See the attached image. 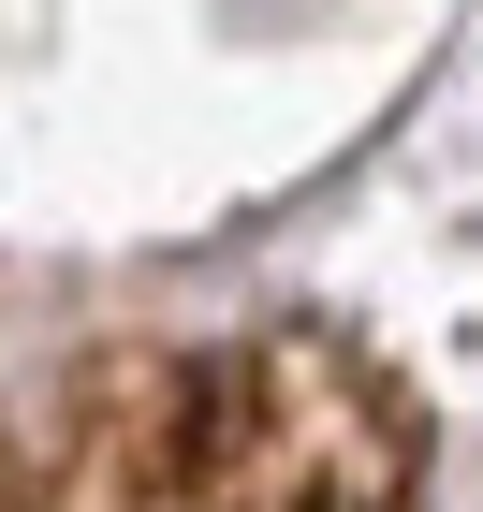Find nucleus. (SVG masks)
<instances>
[{"label": "nucleus", "instance_id": "1", "mask_svg": "<svg viewBox=\"0 0 483 512\" xmlns=\"http://www.w3.org/2000/svg\"><path fill=\"white\" fill-rule=\"evenodd\" d=\"M410 483H425V410L337 337L103 366L59 454V512H396Z\"/></svg>", "mask_w": 483, "mask_h": 512}]
</instances>
